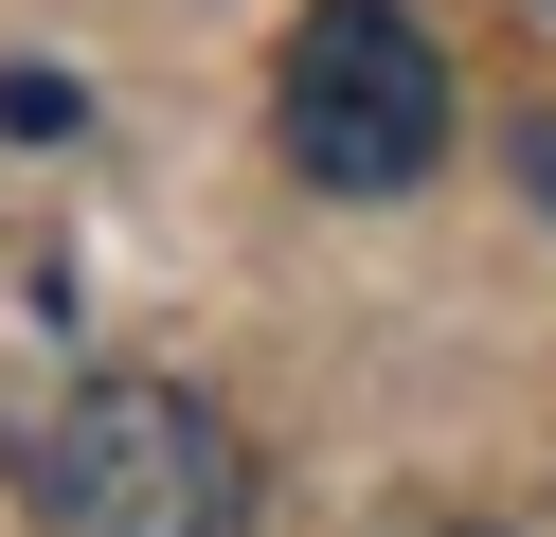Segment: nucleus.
<instances>
[{"mask_svg":"<svg viewBox=\"0 0 556 537\" xmlns=\"http://www.w3.org/2000/svg\"><path fill=\"white\" fill-rule=\"evenodd\" d=\"M37 537H252V430L198 376H90L18 448Z\"/></svg>","mask_w":556,"mask_h":537,"instance_id":"nucleus-1","label":"nucleus"},{"mask_svg":"<svg viewBox=\"0 0 556 537\" xmlns=\"http://www.w3.org/2000/svg\"><path fill=\"white\" fill-rule=\"evenodd\" d=\"M269 143L305 197H413L448 162V54L413 0H305L269 72Z\"/></svg>","mask_w":556,"mask_h":537,"instance_id":"nucleus-2","label":"nucleus"},{"mask_svg":"<svg viewBox=\"0 0 556 537\" xmlns=\"http://www.w3.org/2000/svg\"><path fill=\"white\" fill-rule=\"evenodd\" d=\"M539 197H556V126H539Z\"/></svg>","mask_w":556,"mask_h":537,"instance_id":"nucleus-3","label":"nucleus"},{"mask_svg":"<svg viewBox=\"0 0 556 537\" xmlns=\"http://www.w3.org/2000/svg\"><path fill=\"white\" fill-rule=\"evenodd\" d=\"M431 537H484V520H431Z\"/></svg>","mask_w":556,"mask_h":537,"instance_id":"nucleus-4","label":"nucleus"}]
</instances>
